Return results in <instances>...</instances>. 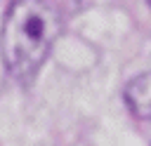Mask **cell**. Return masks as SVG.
<instances>
[{
  "instance_id": "cell-1",
  "label": "cell",
  "mask_w": 151,
  "mask_h": 146,
  "mask_svg": "<svg viewBox=\"0 0 151 146\" xmlns=\"http://www.w3.org/2000/svg\"><path fill=\"white\" fill-rule=\"evenodd\" d=\"M61 33L59 12L47 0H14L0 31V54L17 80H31Z\"/></svg>"
},
{
  "instance_id": "cell-2",
  "label": "cell",
  "mask_w": 151,
  "mask_h": 146,
  "mask_svg": "<svg viewBox=\"0 0 151 146\" xmlns=\"http://www.w3.org/2000/svg\"><path fill=\"white\" fill-rule=\"evenodd\" d=\"M125 104L139 120H151V71L139 73L125 85Z\"/></svg>"
}]
</instances>
